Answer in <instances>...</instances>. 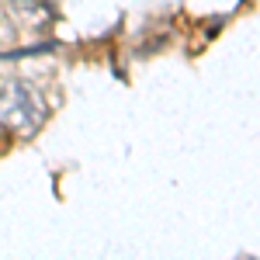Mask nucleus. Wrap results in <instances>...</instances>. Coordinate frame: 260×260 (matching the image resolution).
<instances>
[{
    "label": "nucleus",
    "instance_id": "1",
    "mask_svg": "<svg viewBox=\"0 0 260 260\" xmlns=\"http://www.w3.org/2000/svg\"><path fill=\"white\" fill-rule=\"evenodd\" d=\"M39 101L24 80H0V125H14L31 132L39 125Z\"/></svg>",
    "mask_w": 260,
    "mask_h": 260
},
{
    "label": "nucleus",
    "instance_id": "2",
    "mask_svg": "<svg viewBox=\"0 0 260 260\" xmlns=\"http://www.w3.org/2000/svg\"><path fill=\"white\" fill-rule=\"evenodd\" d=\"M18 4V11L24 18H49V7H45V0H14Z\"/></svg>",
    "mask_w": 260,
    "mask_h": 260
}]
</instances>
